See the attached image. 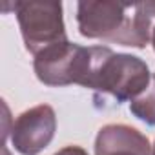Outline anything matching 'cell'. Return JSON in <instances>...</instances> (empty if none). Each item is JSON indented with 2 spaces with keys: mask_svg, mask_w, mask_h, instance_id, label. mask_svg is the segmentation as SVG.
Instances as JSON below:
<instances>
[{
  "mask_svg": "<svg viewBox=\"0 0 155 155\" xmlns=\"http://www.w3.org/2000/svg\"><path fill=\"white\" fill-rule=\"evenodd\" d=\"M130 111L148 126H155V75H151L148 88L130 102Z\"/></svg>",
  "mask_w": 155,
  "mask_h": 155,
  "instance_id": "7",
  "label": "cell"
},
{
  "mask_svg": "<svg viewBox=\"0 0 155 155\" xmlns=\"http://www.w3.org/2000/svg\"><path fill=\"white\" fill-rule=\"evenodd\" d=\"M95 58V46L84 48L69 40L55 44L38 53L33 62L37 79L46 86L81 84L86 88Z\"/></svg>",
  "mask_w": 155,
  "mask_h": 155,
  "instance_id": "3",
  "label": "cell"
},
{
  "mask_svg": "<svg viewBox=\"0 0 155 155\" xmlns=\"http://www.w3.org/2000/svg\"><path fill=\"white\" fill-rule=\"evenodd\" d=\"M151 44H153V49H155V26L151 29Z\"/></svg>",
  "mask_w": 155,
  "mask_h": 155,
  "instance_id": "10",
  "label": "cell"
},
{
  "mask_svg": "<svg viewBox=\"0 0 155 155\" xmlns=\"http://www.w3.org/2000/svg\"><path fill=\"white\" fill-rule=\"evenodd\" d=\"M57 117L51 106L40 104L17 117L11 128V142L22 155L40 153L55 137Z\"/></svg>",
  "mask_w": 155,
  "mask_h": 155,
  "instance_id": "5",
  "label": "cell"
},
{
  "mask_svg": "<svg viewBox=\"0 0 155 155\" xmlns=\"http://www.w3.org/2000/svg\"><path fill=\"white\" fill-rule=\"evenodd\" d=\"M55 155H88V151L81 146H66L60 151H57Z\"/></svg>",
  "mask_w": 155,
  "mask_h": 155,
  "instance_id": "8",
  "label": "cell"
},
{
  "mask_svg": "<svg viewBox=\"0 0 155 155\" xmlns=\"http://www.w3.org/2000/svg\"><path fill=\"white\" fill-rule=\"evenodd\" d=\"M111 155H135L131 151H117V153H111Z\"/></svg>",
  "mask_w": 155,
  "mask_h": 155,
  "instance_id": "9",
  "label": "cell"
},
{
  "mask_svg": "<svg viewBox=\"0 0 155 155\" xmlns=\"http://www.w3.org/2000/svg\"><path fill=\"white\" fill-rule=\"evenodd\" d=\"M77 24L86 38L144 48L155 26V2H79Z\"/></svg>",
  "mask_w": 155,
  "mask_h": 155,
  "instance_id": "1",
  "label": "cell"
},
{
  "mask_svg": "<svg viewBox=\"0 0 155 155\" xmlns=\"http://www.w3.org/2000/svg\"><path fill=\"white\" fill-rule=\"evenodd\" d=\"M150 79L151 73L142 58L95 46V58L86 88L99 95H110L120 104L139 97L148 88Z\"/></svg>",
  "mask_w": 155,
  "mask_h": 155,
  "instance_id": "2",
  "label": "cell"
},
{
  "mask_svg": "<svg viewBox=\"0 0 155 155\" xmlns=\"http://www.w3.org/2000/svg\"><path fill=\"white\" fill-rule=\"evenodd\" d=\"M151 155H155V146H153V153H151Z\"/></svg>",
  "mask_w": 155,
  "mask_h": 155,
  "instance_id": "11",
  "label": "cell"
},
{
  "mask_svg": "<svg viewBox=\"0 0 155 155\" xmlns=\"http://www.w3.org/2000/svg\"><path fill=\"white\" fill-rule=\"evenodd\" d=\"M117 151H131L135 155H150V140L135 128L126 124H108L99 130L95 139V155H111Z\"/></svg>",
  "mask_w": 155,
  "mask_h": 155,
  "instance_id": "6",
  "label": "cell"
},
{
  "mask_svg": "<svg viewBox=\"0 0 155 155\" xmlns=\"http://www.w3.org/2000/svg\"><path fill=\"white\" fill-rule=\"evenodd\" d=\"M15 15L26 49L35 57L55 44L68 40L60 2H48V0L15 2Z\"/></svg>",
  "mask_w": 155,
  "mask_h": 155,
  "instance_id": "4",
  "label": "cell"
}]
</instances>
